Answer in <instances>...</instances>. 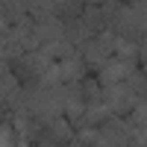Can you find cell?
I'll list each match as a JSON object with an SVG mask.
<instances>
[{"mask_svg": "<svg viewBox=\"0 0 147 147\" xmlns=\"http://www.w3.org/2000/svg\"><path fill=\"white\" fill-rule=\"evenodd\" d=\"M53 65V59H47L41 50H32V53H24L12 62V71L21 82H38L44 77V71Z\"/></svg>", "mask_w": 147, "mask_h": 147, "instance_id": "3", "label": "cell"}, {"mask_svg": "<svg viewBox=\"0 0 147 147\" xmlns=\"http://www.w3.org/2000/svg\"><path fill=\"white\" fill-rule=\"evenodd\" d=\"M103 103L112 109V115H129L132 109L141 103V97L132 91L127 82H118V85H109V88H103Z\"/></svg>", "mask_w": 147, "mask_h": 147, "instance_id": "4", "label": "cell"}, {"mask_svg": "<svg viewBox=\"0 0 147 147\" xmlns=\"http://www.w3.org/2000/svg\"><path fill=\"white\" fill-rule=\"evenodd\" d=\"M100 138L109 147H132V136H136V124L124 121V115H112L109 121H103L100 127Z\"/></svg>", "mask_w": 147, "mask_h": 147, "instance_id": "2", "label": "cell"}, {"mask_svg": "<svg viewBox=\"0 0 147 147\" xmlns=\"http://www.w3.org/2000/svg\"><path fill=\"white\" fill-rule=\"evenodd\" d=\"M97 147H109V144H97Z\"/></svg>", "mask_w": 147, "mask_h": 147, "instance_id": "17", "label": "cell"}, {"mask_svg": "<svg viewBox=\"0 0 147 147\" xmlns=\"http://www.w3.org/2000/svg\"><path fill=\"white\" fill-rule=\"evenodd\" d=\"M80 18H82L85 30H88L91 35H97V32L106 30V18H103V9H100V6H85Z\"/></svg>", "mask_w": 147, "mask_h": 147, "instance_id": "10", "label": "cell"}, {"mask_svg": "<svg viewBox=\"0 0 147 147\" xmlns=\"http://www.w3.org/2000/svg\"><path fill=\"white\" fill-rule=\"evenodd\" d=\"M82 3H85V6H103L106 0H82Z\"/></svg>", "mask_w": 147, "mask_h": 147, "instance_id": "15", "label": "cell"}, {"mask_svg": "<svg viewBox=\"0 0 147 147\" xmlns=\"http://www.w3.org/2000/svg\"><path fill=\"white\" fill-rule=\"evenodd\" d=\"M41 141H50V144H71V141H77L74 124H71V121H62V118L47 121L44 129H41ZM41 141H38V144H41Z\"/></svg>", "mask_w": 147, "mask_h": 147, "instance_id": "6", "label": "cell"}, {"mask_svg": "<svg viewBox=\"0 0 147 147\" xmlns=\"http://www.w3.org/2000/svg\"><path fill=\"white\" fill-rule=\"evenodd\" d=\"M136 62L138 59H124V56H112L109 62L97 71V80H100L103 88L109 85H118V82H127V77L136 71Z\"/></svg>", "mask_w": 147, "mask_h": 147, "instance_id": "5", "label": "cell"}, {"mask_svg": "<svg viewBox=\"0 0 147 147\" xmlns=\"http://www.w3.org/2000/svg\"><path fill=\"white\" fill-rule=\"evenodd\" d=\"M30 15H32V21L53 18L56 15V0H30Z\"/></svg>", "mask_w": 147, "mask_h": 147, "instance_id": "12", "label": "cell"}, {"mask_svg": "<svg viewBox=\"0 0 147 147\" xmlns=\"http://www.w3.org/2000/svg\"><path fill=\"white\" fill-rule=\"evenodd\" d=\"M41 53H44L47 59H53V62H62V59L80 53V50H77L71 41H50V44H41Z\"/></svg>", "mask_w": 147, "mask_h": 147, "instance_id": "11", "label": "cell"}, {"mask_svg": "<svg viewBox=\"0 0 147 147\" xmlns=\"http://www.w3.org/2000/svg\"><path fill=\"white\" fill-rule=\"evenodd\" d=\"M124 3H138V0H124Z\"/></svg>", "mask_w": 147, "mask_h": 147, "instance_id": "16", "label": "cell"}, {"mask_svg": "<svg viewBox=\"0 0 147 147\" xmlns=\"http://www.w3.org/2000/svg\"><path fill=\"white\" fill-rule=\"evenodd\" d=\"M35 24V35H38L41 44H50V41H65V21L53 15V18H41V21H32Z\"/></svg>", "mask_w": 147, "mask_h": 147, "instance_id": "7", "label": "cell"}, {"mask_svg": "<svg viewBox=\"0 0 147 147\" xmlns=\"http://www.w3.org/2000/svg\"><path fill=\"white\" fill-rule=\"evenodd\" d=\"M30 15V0H3V24H21Z\"/></svg>", "mask_w": 147, "mask_h": 147, "instance_id": "9", "label": "cell"}, {"mask_svg": "<svg viewBox=\"0 0 147 147\" xmlns=\"http://www.w3.org/2000/svg\"><path fill=\"white\" fill-rule=\"evenodd\" d=\"M59 68H62V82H65V85H68V82H82L85 74H88V65H85L82 53H74V56L62 59Z\"/></svg>", "mask_w": 147, "mask_h": 147, "instance_id": "8", "label": "cell"}, {"mask_svg": "<svg viewBox=\"0 0 147 147\" xmlns=\"http://www.w3.org/2000/svg\"><path fill=\"white\" fill-rule=\"evenodd\" d=\"M65 109H68V85L65 82L53 85V88H38L30 97V115L35 121H41V124H47L53 118H62Z\"/></svg>", "mask_w": 147, "mask_h": 147, "instance_id": "1", "label": "cell"}, {"mask_svg": "<svg viewBox=\"0 0 147 147\" xmlns=\"http://www.w3.org/2000/svg\"><path fill=\"white\" fill-rule=\"evenodd\" d=\"M129 121H132L136 127H147V100H141V103L129 112Z\"/></svg>", "mask_w": 147, "mask_h": 147, "instance_id": "13", "label": "cell"}, {"mask_svg": "<svg viewBox=\"0 0 147 147\" xmlns=\"http://www.w3.org/2000/svg\"><path fill=\"white\" fill-rule=\"evenodd\" d=\"M138 62H144V65H147V38H144V41H138Z\"/></svg>", "mask_w": 147, "mask_h": 147, "instance_id": "14", "label": "cell"}]
</instances>
